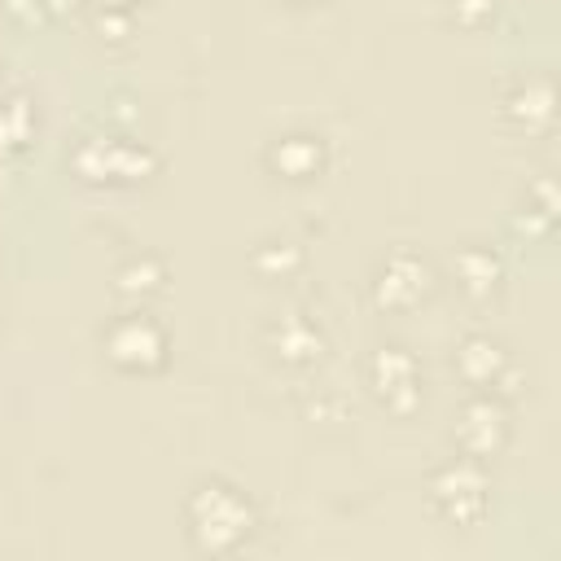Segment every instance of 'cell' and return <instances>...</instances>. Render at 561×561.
Masks as SVG:
<instances>
[{
	"mask_svg": "<svg viewBox=\"0 0 561 561\" xmlns=\"http://www.w3.org/2000/svg\"><path fill=\"white\" fill-rule=\"evenodd\" d=\"M504 443H508V408H504V399H495L486 390L465 399V408L456 412V447H460V456L486 460V456H500Z\"/></svg>",
	"mask_w": 561,
	"mask_h": 561,
	"instance_id": "obj_8",
	"label": "cell"
},
{
	"mask_svg": "<svg viewBox=\"0 0 561 561\" xmlns=\"http://www.w3.org/2000/svg\"><path fill=\"white\" fill-rule=\"evenodd\" d=\"M373 302L381 311H412L434 294V267L416 250H390L373 272Z\"/></svg>",
	"mask_w": 561,
	"mask_h": 561,
	"instance_id": "obj_5",
	"label": "cell"
},
{
	"mask_svg": "<svg viewBox=\"0 0 561 561\" xmlns=\"http://www.w3.org/2000/svg\"><path fill=\"white\" fill-rule=\"evenodd\" d=\"M451 267H456V280H460V289L469 298H491L500 289V280H504L500 254L491 245H478V241L473 245H460L456 259H451Z\"/></svg>",
	"mask_w": 561,
	"mask_h": 561,
	"instance_id": "obj_12",
	"label": "cell"
},
{
	"mask_svg": "<svg viewBox=\"0 0 561 561\" xmlns=\"http://www.w3.org/2000/svg\"><path fill=\"white\" fill-rule=\"evenodd\" d=\"M430 508L447 526H478L486 517V508H491V478H486L482 460L456 456L443 469H434V478H430Z\"/></svg>",
	"mask_w": 561,
	"mask_h": 561,
	"instance_id": "obj_3",
	"label": "cell"
},
{
	"mask_svg": "<svg viewBox=\"0 0 561 561\" xmlns=\"http://www.w3.org/2000/svg\"><path fill=\"white\" fill-rule=\"evenodd\" d=\"M96 4H114V9H131L136 0H96Z\"/></svg>",
	"mask_w": 561,
	"mask_h": 561,
	"instance_id": "obj_20",
	"label": "cell"
},
{
	"mask_svg": "<svg viewBox=\"0 0 561 561\" xmlns=\"http://www.w3.org/2000/svg\"><path fill=\"white\" fill-rule=\"evenodd\" d=\"M131 9H114V4H96L92 9V31L101 35V39H110V44H127V35H131Z\"/></svg>",
	"mask_w": 561,
	"mask_h": 561,
	"instance_id": "obj_17",
	"label": "cell"
},
{
	"mask_svg": "<svg viewBox=\"0 0 561 561\" xmlns=\"http://www.w3.org/2000/svg\"><path fill=\"white\" fill-rule=\"evenodd\" d=\"M250 267L267 280H285L302 267V245L289 241V237H272V241H259L254 254H250Z\"/></svg>",
	"mask_w": 561,
	"mask_h": 561,
	"instance_id": "obj_16",
	"label": "cell"
},
{
	"mask_svg": "<svg viewBox=\"0 0 561 561\" xmlns=\"http://www.w3.org/2000/svg\"><path fill=\"white\" fill-rule=\"evenodd\" d=\"M294 4H311V0H294Z\"/></svg>",
	"mask_w": 561,
	"mask_h": 561,
	"instance_id": "obj_21",
	"label": "cell"
},
{
	"mask_svg": "<svg viewBox=\"0 0 561 561\" xmlns=\"http://www.w3.org/2000/svg\"><path fill=\"white\" fill-rule=\"evenodd\" d=\"M504 118H508L517 131H526V136L552 131V123H557V92H552V79L530 75V79L513 83L508 96H504Z\"/></svg>",
	"mask_w": 561,
	"mask_h": 561,
	"instance_id": "obj_11",
	"label": "cell"
},
{
	"mask_svg": "<svg viewBox=\"0 0 561 561\" xmlns=\"http://www.w3.org/2000/svg\"><path fill=\"white\" fill-rule=\"evenodd\" d=\"M552 219H557V188H552L548 175H539V180L526 188L513 228L526 232V237H548V232H552Z\"/></svg>",
	"mask_w": 561,
	"mask_h": 561,
	"instance_id": "obj_15",
	"label": "cell"
},
{
	"mask_svg": "<svg viewBox=\"0 0 561 561\" xmlns=\"http://www.w3.org/2000/svg\"><path fill=\"white\" fill-rule=\"evenodd\" d=\"M263 162H267L272 175L294 180V184H307V180H316L324 171L329 149H324V136H316V131H285V136L267 140Z\"/></svg>",
	"mask_w": 561,
	"mask_h": 561,
	"instance_id": "obj_10",
	"label": "cell"
},
{
	"mask_svg": "<svg viewBox=\"0 0 561 561\" xmlns=\"http://www.w3.org/2000/svg\"><path fill=\"white\" fill-rule=\"evenodd\" d=\"M35 123H39L35 118V101L26 92H9L0 101V162H9V158H18V153L31 149Z\"/></svg>",
	"mask_w": 561,
	"mask_h": 561,
	"instance_id": "obj_13",
	"label": "cell"
},
{
	"mask_svg": "<svg viewBox=\"0 0 561 561\" xmlns=\"http://www.w3.org/2000/svg\"><path fill=\"white\" fill-rule=\"evenodd\" d=\"M368 386L386 403V412H394V416L416 412L421 408V364H416V355L399 342L377 346L368 355Z\"/></svg>",
	"mask_w": 561,
	"mask_h": 561,
	"instance_id": "obj_6",
	"label": "cell"
},
{
	"mask_svg": "<svg viewBox=\"0 0 561 561\" xmlns=\"http://www.w3.org/2000/svg\"><path fill=\"white\" fill-rule=\"evenodd\" d=\"M101 351L118 373H158L171 355V337L149 311H123L101 329Z\"/></svg>",
	"mask_w": 561,
	"mask_h": 561,
	"instance_id": "obj_4",
	"label": "cell"
},
{
	"mask_svg": "<svg viewBox=\"0 0 561 561\" xmlns=\"http://www.w3.org/2000/svg\"><path fill=\"white\" fill-rule=\"evenodd\" d=\"M162 285H167V267H162L158 254H131L114 272V289L123 298H131V302H149L153 294H162Z\"/></svg>",
	"mask_w": 561,
	"mask_h": 561,
	"instance_id": "obj_14",
	"label": "cell"
},
{
	"mask_svg": "<svg viewBox=\"0 0 561 561\" xmlns=\"http://www.w3.org/2000/svg\"><path fill=\"white\" fill-rule=\"evenodd\" d=\"M184 526H188V539L202 552L219 557V552H237V548L250 543V535L259 526V513L245 500V491H237L224 478H206L184 495Z\"/></svg>",
	"mask_w": 561,
	"mask_h": 561,
	"instance_id": "obj_1",
	"label": "cell"
},
{
	"mask_svg": "<svg viewBox=\"0 0 561 561\" xmlns=\"http://www.w3.org/2000/svg\"><path fill=\"white\" fill-rule=\"evenodd\" d=\"M495 4L500 0H451V22L465 26V31H478L495 18Z\"/></svg>",
	"mask_w": 561,
	"mask_h": 561,
	"instance_id": "obj_18",
	"label": "cell"
},
{
	"mask_svg": "<svg viewBox=\"0 0 561 561\" xmlns=\"http://www.w3.org/2000/svg\"><path fill=\"white\" fill-rule=\"evenodd\" d=\"M263 346H267L280 364L307 368V364H316V359L324 355V329H320L307 311H280V316L267 320Z\"/></svg>",
	"mask_w": 561,
	"mask_h": 561,
	"instance_id": "obj_9",
	"label": "cell"
},
{
	"mask_svg": "<svg viewBox=\"0 0 561 561\" xmlns=\"http://www.w3.org/2000/svg\"><path fill=\"white\" fill-rule=\"evenodd\" d=\"M48 4L53 0H4V13L18 22V26H39L48 18Z\"/></svg>",
	"mask_w": 561,
	"mask_h": 561,
	"instance_id": "obj_19",
	"label": "cell"
},
{
	"mask_svg": "<svg viewBox=\"0 0 561 561\" xmlns=\"http://www.w3.org/2000/svg\"><path fill=\"white\" fill-rule=\"evenodd\" d=\"M70 167L83 184H140L158 171V153L131 136H83L70 153Z\"/></svg>",
	"mask_w": 561,
	"mask_h": 561,
	"instance_id": "obj_2",
	"label": "cell"
},
{
	"mask_svg": "<svg viewBox=\"0 0 561 561\" xmlns=\"http://www.w3.org/2000/svg\"><path fill=\"white\" fill-rule=\"evenodd\" d=\"M456 373H460V381H469L473 390H486V394H495V399H504V394H513L517 386V364H513V355L504 351V342H495L491 333H469L460 346H456Z\"/></svg>",
	"mask_w": 561,
	"mask_h": 561,
	"instance_id": "obj_7",
	"label": "cell"
}]
</instances>
